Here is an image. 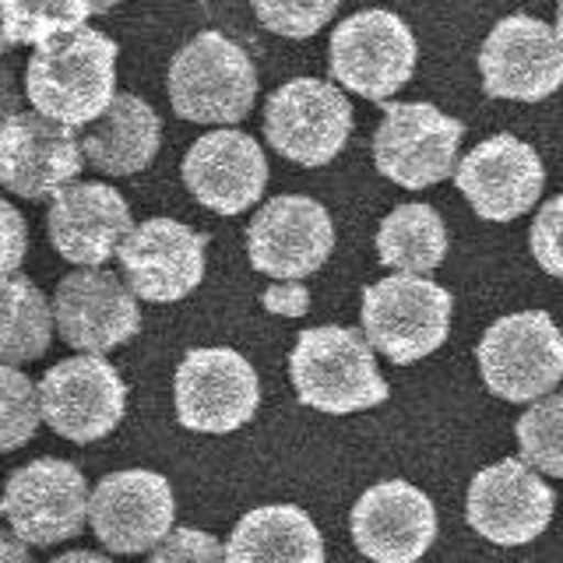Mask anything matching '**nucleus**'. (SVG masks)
Listing matches in <instances>:
<instances>
[{"label":"nucleus","mask_w":563,"mask_h":563,"mask_svg":"<svg viewBox=\"0 0 563 563\" xmlns=\"http://www.w3.org/2000/svg\"><path fill=\"white\" fill-rule=\"evenodd\" d=\"M117 43L96 29L70 32L40 46L25 67V96L35 113L78 131L96 123L113 106Z\"/></svg>","instance_id":"1"},{"label":"nucleus","mask_w":563,"mask_h":563,"mask_svg":"<svg viewBox=\"0 0 563 563\" xmlns=\"http://www.w3.org/2000/svg\"><path fill=\"white\" fill-rule=\"evenodd\" d=\"M289 377L296 398L328 416L363 412L387 401V380L374 363L366 334L339 324L299 334L289 356Z\"/></svg>","instance_id":"2"},{"label":"nucleus","mask_w":563,"mask_h":563,"mask_svg":"<svg viewBox=\"0 0 563 563\" xmlns=\"http://www.w3.org/2000/svg\"><path fill=\"white\" fill-rule=\"evenodd\" d=\"M173 113L190 123H240L254 110L257 70L246 49L222 32H201L169 64Z\"/></svg>","instance_id":"3"},{"label":"nucleus","mask_w":563,"mask_h":563,"mask_svg":"<svg viewBox=\"0 0 563 563\" xmlns=\"http://www.w3.org/2000/svg\"><path fill=\"white\" fill-rule=\"evenodd\" d=\"M454 299L444 286L416 275H391L363 289V334L398 366L427 360L448 342Z\"/></svg>","instance_id":"4"},{"label":"nucleus","mask_w":563,"mask_h":563,"mask_svg":"<svg viewBox=\"0 0 563 563\" xmlns=\"http://www.w3.org/2000/svg\"><path fill=\"white\" fill-rule=\"evenodd\" d=\"M486 387L504 401H542L563 380V331L545 310L493 321L479 342Z\"/></svg>","instance_id":"5"},{"label":"nucleus","mask_w":563,"mask_h":563,"mask_svg":"<svg viewBox=\"0 0 563 563\" xmlns=\"http://www.w3.org/2000/svg\"><path fill=\"white\" fill-rule=\"evenodd\" d=\"M416 57V35L395 11H356L331 32V78L374 102L412 81Z\"/></svg>","instance_id":"6"},{"label":"nucleus","mask_w":563,"mask_h":563,"mask_svg":"<svg viewBox=\"0 0 563 563\" xmlns=\"http://www.w3.org/2000/svg\"><path fill=\"white\" fill-rule=\"evenodd\" d=\"M465 123L440 113L433 102H387L374 134L380 176L405 190H427L457 169Z\"/></svg>","instance_id":"7"},{"label":"nucleus","mask_w":563,"mask_h":563,"mask_svg":"<svg viewBox=\"0 0 563 563\" xmlns=\"http://www.w3.org/2000/svg\"><path fill=\"white\" fill-rule=\"evenodd\" d=\"M352 134V106L339 85L292 78L278 85L264 106V137L296 166H328Z\"/></svg>","instance_id":"8"},{"label":"nucleus","mask_w":563,"mask_h":563,"mask_svg":"<svg viewBox=\"0 0 563 563\" xmlns=\"http://www.w3.org/2000/svg\"><path fill=\"white\" fill-rule=\"evenodd\" d=\"M88 483L64 457H35L8 475L0 515L25 545H57L75 539L88 521Z\"/></svg>","instance_id":"9"},{"label":"nucleus","mask_w":563,"mask_h":563,"mask_svg":"<svg viewBox=\"0 0 563 563\" xmlns=\"http://www.w3.org/2000/svg\"><path fill=\"white\" fill-rule=\"evenodd\" d=\"M176 419L194 433H233L254 419L261 380L236 349H190L173 380Z\"/></svg>","instance_id":"10"},{"label":"nucleus","mask_w":563,"mask_h":563,"mask_svg":"<svg viewBox=\"0 0 563 563\" xmlns=\"http://www.w3.org/2000/svg\"><path fill=\"white\" fill-rule=\"evenodd\" d=\"M43 422L75 444L110 437L128 412V384L102 356H70L40 380Z\"/></svg>","instance_id":"11"},{"label":"nucleus","mask_w":563,"mask_h":563,"mask_svg":"<svg viewBox=\"0 0 563 563\" xmlns=\"http://www.w3.org/2000/svg\"><path fill=\"white\" fill-rule=\"evenodd\" d=\"M176 500L166 475L123 468L102 475L88 500V525L110 553L134 556L163 545L173 532Z\"/></svg>","instance_id":"12"},{"label":"nucleus","mask_w":563,"mask_h":563,"mask_svg":"<svg viewBox=\"0 0 563 563\" xmlns=\"http://www.w3.org/2000/svg\"><path fill=\"white\" fill-rule=\"evenodd\" d=\"M334 251V222L328 208L303 194H278L257 208L246 225V254L268 278L299 282L313 275Z\"/></svg>","instance_id":"13"},{"label":"nucleus","mask_w":563,"mask_h":563,"mask_svg":"<svg viewBox=\"0 0 563 563\" xmlns=\"http://www.w3.org/2000/svg\"><path fill=\"white\" fill-rule=\"evenodd\" d=\"M479 70L486 96L542 102L563 85V43L539 18L507 14L486 35Z\"/></svg>","instance_id":"14"},{"label":"nucleus","mask_w":563,"mask_h":563,"mask_svg":"<svg viewBox=\"0 0 563 563\" xmlns=\"http://www.w3.org/2000/svg\"><path fill=\"white\" fill-rule=\"evenodd\" d=\"M49 303L57 334L81 356H102L141 331L137 296L128 282L106 268H78L64 275Z\"/></svg>","instance_id":"15"},{"label":"nucleus","mask_w":563,"mask_h":563,"mask_svg":"<svg viewBox=\"0 0 563 563\" xmlns=\"http://www.w3.org/2000/svg\"><path fill=\"white\" fill-rule=\"evenodd\" d=\"M85 166L81 134L43 113H18L0 128V187L25 201H53Z\"/></svg>","instance_id":"16"},{"label":"nucleus","mask_w":563,"mask_h":563,"mask_svg":"<svg viewBox=\"0 0 563 563\" xmlns=\"http://www.w3.org/2000/svg\"><path fill=\"white\" fill-rule=\"evenodd\" d=\"M553 510L556 493L521 457H504L483 468L472 479L465 504L468 525L497 545H525L539 539L550 528Z\"/></svg>","instance_id":"17"},{"label":"nucleus","mask_w":563,"mask_h":563,"mask_svg":"<svg viewBox=\"0 0 563 563\" xmlns=\"http://www.w3.org/2000/svg\"><path fill=\"white\" fill-rule=\"evenodd\" d=\"M454 184L479 219L515 222L542 198L545 169L528 141L515 134H493L457 163Z\"/></svg>","instance_id":"18"},{"label":"nucleus","mask_w":563,"mask_h":563,"mask_svg":"<svg viewBox=\"0 0 563 563\" xmlns=\"http://www.w3.org/2000/svg\"><path fill=\"white\" fill-rule=\"evenodd\" d=\"M208 236L194 233L176 219H148L120 246V272L137 299L148 303H176L190 296L205 278Z\"/></svg>","instance_id":"19"},{"label":"nucleus","mask_w":563,"mask_h":563,"mask_svg":"<svg viewBox=\"0 0 563 563\" xmlns=\"http://www.w3.org/2000/svg\"><path fill=\"white\" fill-rule=\"evenodd\" d=\"M437 539V507L419 486L387 479L352 507V542L374 563H416Z\"/></svg>","instance_id":"20"},{"label":"nucleus","mask_w":563,"mask_h":563,"mask_svg":"<svg viewBox=\"0 0 563 563\" xmlns=\"http://www.w3.org/2000/svg\"><path fill=\"white\" fill-rule=\"evenodd\" d=\"M46 233L64 261L78 268H102L134 233V219L117 187L70 184L49 201Z\"/></svg>","instance_id":"21"},{"label":"nucleus","mask_w":563,"mask_h":563,"mask_svg":"<svg viewBox=\"0 0 563 563\" xmlns=\"http://www.w3.org/2000/svg\"><path fill=\"white\" fill-rule=\"evenodd\" d=\"M184 184L205 208L240 216L264 198L268 158L251 134L222 128L198 137L184 155Z\"/></svg>","instance_id":"22"},{"label":"nucleus","mask_w":563,"mask_h":563,"mask_svg":"<svg viewBox=\"0 0 563 563\" xmlns=\"http://www.w3.org/2000/svg\"><path fill=\"white\" fill-rule=\"evenodd\" d=\"M158 141H163L158 113L141 96L120 92L110 110L81 131V152L106 176H134L152 166Z\"/></svg>","instance_id":"23"},{"label":"nucleus","mask_w":563,"mask_h":563,"mask_svg":"<svg viewBox=\"0 0 563 563\" xmlns=\"http://www.w3.org/2000/svg\"><path fill=\"white\" fill-rule=\"evenodd\" d=\"M225 563H324V536L296 504L254 507L229 532Z\"/></svg>","instance_id":"24"},{"label":"nucleus","mask_w":563,"mask_h":563,"mask_svg":"<svg viewBox=\"0 0 563 563\" xmlns=\"http://www.w3.org/2000/svg\"><path fill=\"white\" fill-rule=\"evenodd\" d=\"M377 257L398 275L427 278L448 257V225L430 205H398L377 229Z\"/></svg>","instance_id":"25"},{"label":"nucleus","mask_w":563,"mask_h":563,"mask_svg":"<svg viewBox=\"0 0 563 563\" xmlns=\"http://www.w3.org/2000/svg\"><path fill=\"white\" fill-rule=\"evenodd\" d=\"M53 303L32 278L0 282V366L43 360L53 342Z\"/></svg>","instance_id":"26"},{"label":"nucleus","mask_w":563,"mask_h":563,"mask_svg":"<svg viewBox=\"0 0 563 563\" xmlns=\"http://www.w3.org/2000/svg\"><path fill=\"white\" fill-rule=\"evenodd\" d=\"M14 46L32 43L35 49L57 43L70 32H81L85 22L102 8L92 4H57V0H29V4H0Z\"/></svg>","instance_id":"27"},{"label":"nucleus","mask_w":563,"mask_h":563,"mask_svg":"<svg viewBox=\"0 0 563 563\" xmlns=\"http://www.w3.org/2000/svg\"><path fill=\"white\" fill-rule=\"evenodd\" d=\"M515 433H518L521 462L528 468L563 479V391L536 401L518 419Z\"/></svg>","instance_id":"28"},{"label":"nucleus","mask_w":563,"mask_h":563,"mask_svg":"<svg viewBox=\"0 0 563 563\" xmlns=\"http://www.w3.org/2000/svg\"><path fill=\"white\" fill-rule=\"evenodd\" d=\"M40 422V384L18 366H0V454L25 448Z\"/></svg>","instance_id":"29"},{"label":"nucleus","mask_w":563,"mask_h":563,"mask_svg":"<svg viewBox=\"0 0 563 563\" xmlns=\"http://www.w3.org/2000/svg\"><path fill=\"white\" fill-rule=\"evenodd\" d=\"M257 22L286 40H310L321 32L334 14L339 4L334 0H321V4H254Z\"/></svg>","instance_id":"30"},{"label":"nucleus","mask_w":563,"mask_h":563,"mask_svg":"<svg viewBox=\"0 0 563 563\" xmlns=\"http://www.w3.org/2000/svg\"><path fill=\"white\" fill-rule=\"evenodd\" d=\"M148 563H225V545L201 528H173L163 545H155Z\"/></svg>","instance_id":"31"},{"label":"nucleus","mask_w":563,"mask_h":563,"mask_svg":"<svg viewBox=\"0 0 563 563\" xmlns=\"http://www.w3.org/2000/svg\"><path fill=\"white\" fill-rule=\"evenodd\" d=\"M532 254L542 272L563 278V194L539 208L532 222Z\"/></svg>","instance_id":"32"},{"label":"nucleus","mask_w":563,"mask_h":563,"mask_svg":"<svg viewBox=\"0 0 563 563\" xmlns=\"http://www.w3.org/2000/svg\"><path fill=\"white\" fill-rule=\"evenodd\" d=\"M25 254H29V229H25L22 211L8 198H0V282L18 278Z\"/></svg>","instance_id":"33"},{"label":"nucleus","mask_w":563,"mask_h":563,"mask_svg":"<svg viewBox=\"0 0 563 563\" xmlns=\"http://www.w3.org/2000/svg\"><path fill=\"white\" fill-rule=\"evenodd\" d=\"M22 113V85L14 81V70L0 64V128Z\"/></svg>","instance_id":"34"},{"label":"nucleus","mask_w":563,"mask_h":563,"mask_svg":"<svg viewBox=\"0 0 563 563\" xmlns=\"http://www.w3.org/2000/svg\"><path fill=\"white\" fill-rule=\"evenodd\" d=\"M0 563H32L29 545L11 528H0Z\"/></svg>","instance_id":"35"},{"label":"nucleus","mask_w":563,"mask_h":563,"mask_svg":"<svg viewBox=\"0 0 563 563\" xmlns=\"http://www.w3.org/2000/svg\"><path fill=\"white\" fill-rule=\"evenodd\" d=\"M49 563H113V560L102 553H92V550H70V553L53 556Z\"/></svg>","instance_id":"36"},{"label":"nucleus","mask_w":563,"mask_h":563,"mask_svg":"<svg viewBox=\"0 0 563 563\" xmlns=\"http://www.w3.org/2000/svg\"><path fill=\"white\" fill-rule=\"evenodd\" d=\"M11 49H14V40H11V32H8L4 11H0V57H4V53H11Z\"/></svg>","instance_id":"37"},{"label":"nucleus","mask_w":563,"mask_h":563,"mask_svg":"<svg viewBox=\"0 0 563 563\" xmlns=\"http://www.w3.org/2000/svg\"><path fill=\"white\" fill-rule=\"evenodd\" d=\"M556 35H560V43H563V4L556 8Z\"/></svg>","instance_id":"38"}]
</instances>
